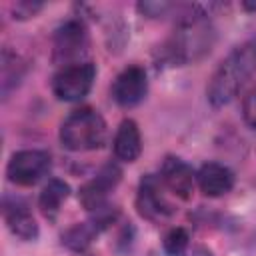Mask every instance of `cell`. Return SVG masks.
Returning <instances> with one entry per match:
<instances>
[{"mask_svg":"<svg viewBox=\"0 0 256 256\" xmlns=\"http://www.w3.org/2000/svg\"><path fill=\"white\" fill-rule=\"evenodd\" d=\"M50 154L44 150H20L8 162V178L20 186H32L50 170Z\"/></svg>","mask_w":256,"mask_h":256,"instance_id":"cell-5","label":"cell"},{"mask_svg":"<svg viewBox=\"0 0 256 256\" xmlns=\"http://www.w3.org/2000/svg\"><path fill=\"white\" fill-rule=\"evenodd\" d=\"M136 208L142 218L152 222H164L172 216L174 208L164 196V182L152 174L144 176L136 194Z\"/></svg>","mask_w":256,"mask_h":256,"instance_id":"cell-6","label":"cell"},{"mask_svg":"<svg viewBox=\"0 0 256 256\" xmlns=\"http://www.w3.org/2000/svg\"><path fill=\"white\" fill-rule=\"evenodd\" d=\"M146 92H148V78H146L144 68H140V66L124 68L112 84V96H114L116 104H120L124 108L140 104L144 100Z\"/></svg>","mask_w":256,"mask_h":256,"instance_id":"cell-8","label":"cell"},{"mask_svg":"<svg viewBox=\"0 0 256 256\" xmlns=\"http://www.w3.org/2000/svg\"><path fill=\"white\" fill-rule=\"evenodd\" d=\"M186 256H214V254L208 248H200L198 246V248H192L190 252H186Z\"/></svg>","mask_w":256,"mask_h":256,"instance_id":"cell-20","label":"cell"},{"mask_svg":"<svg viewBox=\"0 0 256 256\" xmlns=\"http://www.w3.org/2000/svg\"><path fill=\"white\" fill-rule=\"evenodd\" d=\"M196 182H198V188L202 190V194H206L210 198H218L232 190L234 174L224 164L208 162V164H202V168L198 170Z\"/></svg>","mask_w":256,"mask_h":256,"instance_id":"cell-11","label":"cell"},{"mask_svg":"<svg viewBox=\"0 0 256 256\" xmlns=\"http://www.w3.org/2000/svg\"><path fill=\"white\" fill-rule=\"evenodd\" d=\"M40 8H42L40 2H16L14 14H16V18H30V16H34Z\"/></svg>","mask_w":256,"mask_h":256,"instance_id":"cell-19","label":"cell"},{"mask_svg":"<svg viewBox=\"0 0 256 256\" xmlns=\"http://www.w3.org/2000/svg\"><path fill=\"white\" fill-rule=\"evenodd\" d=\"M98 230H100V226L94 220L92 222H80V224H74L72 228H68L62 234V242L70 250H84V248L90 246V242L94 240Z\"/></svg>","mask_w":256,"mask_h":256,"instance_id":"cell-15","label":"cell"},{"mask_svg":"<svg viewBox=\"0 0 256 256\" xmlns=\"http://www.w3.org/2000/svg\"><path fill=\"white\" fill-rule=\"evenodd\" d=\"M60 140L68 150H96L106 142V122L92 108L74 110L60 126Z\"/></svg>","mask_w":256,"mask_h":256,"instance_id":"cell-3","label":"cell"},{"mask_svg":"<svg viewBox=\"0 0 256 256\" xmlns=\"http://www.w3.org/2000/svg\"><path fill=\"white\" fill-rule=\"evenodd\" d=\"M4 220L10 232L22 240H34L38 236V224L24 202L20 200H4Z\"/></svg>","mask_w":256,"mask_h":256,"instance_id":"cell-12","label":"cell"},{"mask_svg":"<svg viewBox=\"0 0 256 256\" xmlns=\"http://www.w3.org/2000/svg\"><path fill=\"white\" fill-rule=\"evenodd\" d=\"M170 8H172V4H168V2H140L138 4V10L146 16H150V18L164 16Z\"/></svg>","mask_w":256,"mask_h":256,"instance_id":"cell-18","label":"cell"},{"mask_svg":"<svg viewBox=\"0 0 256 256\" xmlns=\"http://www.w3.org/2000/svg\"><path fill=\"white\" fill-rule=\"evenodd\" d=\"M242 114H244V120L248 126L256 128V88H252L246 96H244V102H242Z\"/></svg>","mask_w":256,"mask_h":256,"instance_id":"cell-17","label":"cell"},{"mask_svg":"<svg viewBox=\"0 0 256 256\" xmlns=\"http://www.w3.org/2000/svg\"><path fill=\"white\" fill-rule=\"evenodd\" d=\"M242 6H244V8H246V10H252V12H254V10H256V2H252V0H246V2H244V4H242Z\"/></svg>","mask_w":256,"mask_h":256,"instance_id":"cell-21","label":"cell"},{"mask_svg":"<svg viewBox=\"0 0 256 256\" xmlns=\"http://www.w3.org/2000/svg\"><path fill=\"white\" fill-rule=\"evenodd\" d=\"M254 72H256V40L246 42L236 50H232L216 68L208 84L210 104L220 108L232 102Z\"/></svg>","mask_w":256,"mask_h":256,"instance_id":"cell-1","label":"cell"},{"mask_svg":"<svg viewBox=\"0 0 256 256\" xmlns=\"http://www.w3.org/2000/svg\"><path fill=\"white\" fill-rule=\"evenodd\" d=\"M68 192H70V188H68L66 182H62V180H58V178L48 180V184L42 188L40 200H38L40 210L44 212L46 218H54V216L58 214L62 202L68 198Z\"/></svg>","mask_w":256,"mask_h":256,"instance_id":"cell-14","label":"cell"},{"mask_svg":"<svg viewBox=\"0 0 256 256\" xmlns=\"http://www.w3.org/2000/svg\"><path fill=\"white\" fill-rule=\"evenodd\" d=\"M160 180L164 182V186L178 198H190L194 192V184H196V174L192 172V168L176 158V156H168L162 164V176Z\"/></svg>","mask_w":256,"mask_h":256,"instance_id":"cell-10","label":"cell"},{"mask_svg":"<svg viewBox=\"0 0 256 256\" xmlns=\"http://www.w3.org/2000/svg\"><path fill=\"white\" fill-rule=\"evenodd\" d=\"M96 78V68L92 62H76L62 66V70L52 80L54 94L64 102H76L82 100Z\"/></svg>","mask_w":256,"mask_h":256,"instance_id":"cell-4","label":"cell"},{"mask_svg":"<svg viewBox=\"0 0 256 256\" xmlns=\"http://www.w3.org/2000/svg\"><path fill=\"white\" fill-rule=\"evenodd\" d=\"M188 232L184 228H172L166 236H164V250L168 256H182L188 250Z\"/></svg>","mask_w":256,"mask_h":256,"instance_id":"cell-16","label":"cell"},{"mask_svg":"<svg viewBox=\"0 0 256 256\" xmlns=\"http://www.w3.org/2000/svg\"><path fill=\"white\" fill-rule=\"evenodd\" d=\"M120 176H122V170L108 162L106 166H102L98 170V174L86 182L82 188H80V202L86 210H100L102 206H106V196L108 192L120 182Z\"/></svg>","mask_w":256,"mask_h":256,"instance_id":"cell-9","label":"cell"},{"mask_svg":"<svg viewBox=\"0 0 256 256\" xmlns=\"http://www.w3.org/2000/svg\"><path fill=\"white\" fill-rule=\"evenodd\" d=\"M212 42H214V32L210 22L204 18V14L198 8H190L188 14H182L178 28L168 40L166 54L172 62L188 64L210 52Z\"/></svg>","mask_w":256,"mask_h":256,"instance_id":"cell-2","label":"cell"},{"mask_svg":"<svg viewBox=\"0 0 256 256\" xmlns=\"http://www.w3.org/2000/svg\"><path fill=\"white\" fill-rule=\"evenodd\" d=\"M142 152L140 130L134 120H122L114 136V154L122 162H134Z\"/></svg>","mask_w":256,"mask_h":256,"instance_id":"cell-13","label":"cell"},{"mask_svg":"<svg viewBox=\"0 0 256 256\" xmlns=\"http://www.w3.org/2000/svg\"><path fill=\"white\" fill-rule=\"evenodd\" d=\"M88 46L86 26L78 20H68L54 34V62L58 64H76Z\"/></svg>","mask_w":256,"mask_h":256,"instance_id":"cell-7","label":"cell"}]
</instances>
